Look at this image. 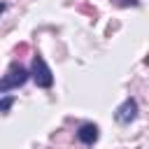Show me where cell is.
I'll use <instances>...</instances> for the list:
<instances>
[{"label":"cell","instance_id":"obj_5","mask_svg":"<svg viewBox=\"0 0 149 149\" xmlns=\"http://www.w3.org/2000/svg\"><path fill=\"white\" fill-rule=\"evenodd\" d=\"M12 105H14V95H7V98H2V100H0V114H5V112L12 107Z\"/></svg>","mask_w":149,"mask_h":149},{"label":"cell","instance_id":"obj_1","mask_svg":"<svg viewBox=\"0 0 149 149\" xmlns=\"http://www.w3.org/2000/svg\"><path fill=\"white\" fill-rule=\"evenodd\" d=\"M28 81V70L21 65H12L9 72L0 79V91H9V88H19Z\"/></svg>","mask_w":149,"mask_h":149},{"label":"cell","instance_id":"obj_2","mask_svg":"<svg viewBox=\"0 0 149 149\" xmlns=\"http://www.w3.org/2000/svg\"><path fill=\"white\" fill-rule=\"evenodd\" d=\"M33 79H35V84L42 86V88H49V86L54 84V74H51V70H49V65L44 63L42 56H35V58H33Z\"/></svg>","mask_w":149,"mask_h":149},{"label":"cell","instance_id":"obj_3","mask_svg":"<svg viewBox=\"0 0 149 149\" xmlns=\"http://www.w3.org/2000/svg\"><path fill=\"white\" fill-rule=\"evenodd\" d=\"M135 116H137V102H135L133 98H128V100L116 109V121H119V123H130Z\"/></svg>","mask_w":149,"mask_h":149},{"label":"cell","instance_id":"obj_6","mask_svg":"<svg viewBox=\"0 0 149 149\" xmlns=\"http://www.w3.org/2000/svg\"><path fill=\"white\" fill-rule=\"evenodd\" d=\"M121 5H137V0H121Z\"/></svg>","mask_w":149,"mask_h":149},{"label":"cell","instance_id":"obj_7","mask_svg":"<svg viewBox=\"0 0 149 149\" xmlns=\"http://www.w3.org/2000/svg\"><path fill=\"white\" fill-rule=\"evenodd\" d=\"M5 7H7V5H5V2H0V14L5 12Z\"/></svg>","mask_w":149,"mask_h":149},{"label":"cell","instance_id":"obj_4","mask_svg":"<svg viewBox=\"0 0 149 149\" xmlns=\"http://www.w3.org/2000/svg\"><path fill=\"white\" fill-rule=\"evenodd\" d=\"M77 137H79V142H84V144H93V142L98 140V126L84 123V126L77 130Z\"/></svg>","mask_w":149,"mask_h":149}]
</instances>
